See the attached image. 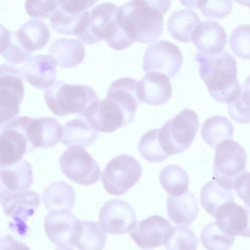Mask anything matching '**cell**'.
Returning <instances> with one entry per match:
<instances>
[{"label": "cell", "instance_id": "cell-33", "mask_svg": "<svg viewBox=\"0 0 250 250\" xmlns=\"http://www.w3.org/2000/svg\"><path fill=\"white\" fill-rule=\"evenodd\" d=\"M159 181L163 188L172 196L182 195L188 188V174L182 167L175 164L169 165L162 169Z\"/></svg>", "mask_w": 250, "mask_h": 250}, {"label": "cell", "instance_id": "cell-4", "mask_svg": "<svg viewBox=\"0 0 250 250\" xmlns=\"http://www.w3.org/2000/svg\"><path fill=\"white\" fill-rule=\"evenodd\" d=\"M119 6L105 2L91 8L87 26L79 41L87 44H93L104 40L114 49L117 48L124 39V32L119 25L117 12Z\"/></svg>", "mask_w": 250, "mask_h": 250}, {"label": "cell", "instance_id": "cell-39", "mask_svg": "<svg viewBox=\"0 0 250 250\" xmlns=\"http://www.w3.org/2000/svg\"><path fill=\"white\" fill-rule=\"evenodd\" d=\"M230 48L238 57L250 59V25L241 24L235 28L229 39Z\"/></svg>", "mask_w": 250, "mask_h": 250}, {"label": "cell", "instance_id": "cell-43", "mask_svg": "<svg viewBox=\"0 0 250 250\" xmlns=\"http://www.w3.org/2000/svg\"><path fill=\"white\" fill-rule=\"evenodd\" d=\"M249 173L245 172L236 180L233 185V188L238 196L248 206L249 198L247 194V180L249 179Z\"/></svg>", "mask_w": 250, "mask_h": 250}, {"label": "cell", "instance_id": "cell-22", "mask_svg": "<svg viewBox=\"0 0 250 250\" xmlns=\"http://www.w3.org/2000/svg\"><path fill=\"white\" fill-rule=\"evenodd\" d=\"M166 203L168 216L177 225L189 226L198 216L197 200L189 190L182 195L167 197Z\"/></svg>", "mask_w": 250, "mask_h": 250}, {"label": "cell", "instance_id": "cell-27", "mask_svg": "<svg viewBox=\"0 0 250 250\" xmlns=\"http://www.w3.org/2000/svg\"><path fill=\"white\" fill-rule=\"evenodd\" d=\"M42 200L44 206L49 211H70L75 204V192L72 186L66 182H54L44 190Z\"/></svg>", "mask_w": 250, "mask_h": 250}, {"label": "cell", "instance_id": "cell-28", "mask_svg": "<svg viewBox=\"0 0 250 250\" xmlns=\"http://www.w3.org/2000/svg\"><path fill=\"white\" fill-rule=\"evenodd\" d=\"M64 132L61 142L66 146L79 145L85 148L90 146L98 137L94 130L83 118H76L64 125Z\"/></svg>", "mask_w": 250, "mask_h": 250}, {"label": "cell", "instance_id": "cell-44", "mask_svg": "<svg viewBox=\"0 0 250 250\" xmlns=\"http://www.w3.org/2000/svg\"><path fill=\"white\" fill-rule=\"evenodd\" d=\"M10 37V31L4 25L0 24V54L6 48Z\"/></svg>", "mask_w": 250, "mask_h": 250}, {"label": "cell", "instance_id": "cell-38", "mask_svg": "<svg viewBox=\"0 0 250 250\" xmlns=\"http://www.w3.org/2000/svg\"><path fill=\"white\" fill-rule=\"evenodd\" d=\"M188 6L198 7L206 17L223 19L227 16L233 8L232 0H196L189 1Z\"/></svg>", "mask_w": 250, "mask_h": 250}, {"label": "cell", "instance_id": "cell-45", "mask_svg": "<svg viewBox=\"0 0 250 250\" xmlns=\"http://www.w3.org/2000/svg\"><path fill=\"white\" fill-rule=\"evenodd\" d=\"M11 192L4 185L0 176V204L2 203L4 198Z\"/></svg>", "mask_w": 250, "mask_h": 250}, {"label": "cell", "instance_id": "cell-17", "mask_svg": "<svg viewBox=\"0 0 250 250\" xmlns=\"http://www.w3.org/2000/svg\"><path fill=\"white\" fill-rule=\"evenodd\" d=\"M32 151L23 131L9 121L0 133V167L15 164Z\"/></svg>", "mask_w": 250, "mask_h": 250}, {"label": "cell", "instance_id": "cell-30", "mask_svg": "<svg viewBox=\"0 0 250 250\" xmlns=\"http://www.w3.org/2000/svg\"><path fill=\"white\" fill-rule=\"evenodd\" d=\"M234 127L226 117L216 115L206 119L202 125L201 135L204 141L213 148L226 140L233 137Z\"/></svg>", "mask_w": 250, "mask_h": 250}, {"label": "cell", "instance_id": "cell-34", "mask_svg": "<svg viewBox=\"0 0 250 250\" xmlns=\"http://www.w3.org/2000/svg\"><path fill=\"white\" fill-rule=\"evenodd\" d=\"M163 245L166 250H196L198 239L189 228L172 226L165 238Z\"/></svg>", "mask_w": 250, "mask_h": 250}, {"label": "cell", "instance_id": "cell-13", "mask_svg": "<svg viewBox=\"0 0 250 250\" xmlns=\"http://www.w3.org/2000/svg\"><path fill=\"white\" fill-rule=\"evenodd\" d=\"M136 222V214L133 207L121 199L108 200L99 211V224L107 233L125 234L131 230Z\"/></svg>", "mask_w": 250, "mask_h": 250}, {"label": "cell", "instance_id": "cell-15", "mask_svg": "<svg viewBox=\"0 0 250 250\" xmlns=\"http://www.w3.org/2000/svg\"><path fill=\"white\" fill-rule=\"evenodd\" d=\"M172 226L165 218L154 215L136 221L129 236L142 250H151L163 245Z\"/></svg>", "mask_w": 250, "mask_h": 250}, {"label": "cell", "instance_id": "cell-9", "mask_svg": "<svg viewBox=\"0 0 250 250\" xmlns=\"http://www.w3.org/2000/svg\"><path fill=\"white\" fill-rule=\"evenodd\" d=\"M96 0H57L58 6L50 16L49 23L56 32L79 37L84 32L91 7Z\"/></svg>", "mask_w": 250, "mask_h": 250}, {"label": "cell", "instance_id": "cell-29", "mask_svg": "<svg viewBox=\"0 0 250 250\" xmlns=\"http://www.w3.org/2000/svg\"><path fill=\"white\" fill-rule=\"evenodd\" d=\"M106 241L107 233L97 222L83 221L72 245L78 250H102Z\"/></svg>", "mask_w": 250, "mask_h": 250}, {"label": "cell", "instance_id": "cell-12", "mask_svg": "<svg viewBox=\"0 0 250 250\" xmlns=\"http://www.w3.org/2000/svg\"><path fill=\"white\" fill-rule=\"evenodd\" d=\"M145 73L159 72L173 78L183 63V56L178 47L167 40H159L149 45L143 57Z\"/></svg>", "mask_w": 250, "mask_h": 250}, {"label": "cell", "instance_id": "cell-18", "mask_svg": "<svg viewBox=\"0 0 250 250\" xmlns=\"http://www.w3.org/2000/svg\"><path fill=\"white\" fill-rule=\"evenodd\" d=\"M214 217L217 225L226 235L250 236V212L246 207L229 202L217 209Z\"/></svg>", "mask_w": 250, "mask_h": 250}, {"label": "cell", "instance_id": "cell-35", "mask_svg": "<svg viewBox=\"0 0 250 250\" xmlns=\"http://www.w3.org/2000/svg\"><path fill=\"white\" fill-rule=\"evenodd\" d=\"M235 237L226 235L214 222L206 225L202 229L200 241L207 250H228Z\"/></svg>", "mask_w": 250, "mask_h": 250}, {"label": "cell", "instance_id": "cell-6", "mask_svg": "<svg viewBox=\"0 0 250 250\" xmlns=\"http://www.w3.org/2000/svg\"><path fill=\"white\" fill-rule=\"evenodd\" d=\"M215 148L213 179L222 187L232 190L236 180L246 171V151L232 139L220 142Z\"/></svg>", "mask_w": 250, "mask_h": 250}, {"label": "cell", "instance_id": "cell-8", "mask_svg": "<svg viewBox=\"0 0 250 250\" xmlns=\"http://www.w3.org/2000/svg\"><path fill=\"white\" fill-rule=\"evenodd\" d=\"M136 111L118 102L106 97L92 103L83 117L95 130L110 133L131 123Z\"/></svg>", "mask_w": 250, "mask_h": 250}, {"label": "cell", "instance_id": "cell-10", "mask_svg": "<svg viewBox=\"0 0 250 250\" xmlns=\"http://www.w3.org/2000/svg\"><path fill=\"white\" fill-rule=\"evenodd\" d=\"M59 166L64 175L73 183L89 186L96 183L100 176L97 163L79 146H72L66 149L59 159Z\"/></svg>", "mask_w": 250, "mask_h": 250}, {"label": "cell", "instance_id": "cell-20", "mask_svg": "<svg viewBox=\"0 0 250 250\" xmlns=\"http://www.w3.org/2000/svg\"><path fill=\"white\" fill-rule=\"evenodd\" d=\"M57 65L51 56L38 55L26 62L22 71L30 85L38 89H46L55 82Z\"/></svg>", "mask_w": 250, "mask_h": 250}, {"label": "cell", "instance_id": "cell-42", "mask_svg": "<svg viewBox=\"0 0 250 250\" xmlns=\"http://www.w3.org/2000/svg\"><path fill=\"white\" fill-rule=\"evenodd\" d=\"M0 250H30L24 244L15 239L11 235L0 239Z\"/></svg>", "mask_w": 250, "mask_h": 250}, {"label": "cell", "instance_id": "cell-1", "mask_svg": "<svg viewBox=\"0 0 250 250\" xmlns=\"http://www.w3.org/2000/svg\"><path fill=\"white\" fill-rule=\"evenodd\" d=\"M170 0H131L119 6V23L129 39L149 43L161 35L164 26L163 16L171 5Z\"/></svg>", "mask_w": 250, "mask_h": 250}, {"label": "cell", "instance_id": "cell-21", "mask_svg": "<svg viewBox=\"0 0 250 250\" xmlns=\"http://www.w3.org/2000/svg\"><path fill=\"white\" fill-rule=\"evenodd\" d=\"M191 41L200 52L213 54L224 50L227 36L219 22L206 20L200 22L192 34Z\"/></svg>", "mask_w": 250, "mask_h": 250}, {"label": "cell", "instance_id": "cell-14", "mask_svg": "<svg viewBox=\"0 0 250 250\" xmlns=\"http://www.w3.org/2000/svg\"><path fill=\"white\" fill-rule=\"evenodd\" d=\"M81 221L70 211L51 210L44 220L45 232L50 240L58 246L72 245Z\"/></svg>", "mask_w": 250, "mask_h": 250}, {"label": "cell", "instance_id": "cell-2", "mask_svg": "<svg viewBox=\"0 0 250 250\" xmlns=\"http://www.w3.org/2000/svg\"><path fill=\"white\" fill-rule=\"evenodd\" d=\"M195 59L201 78L216 101L229 104L240 95L237 63L230 52L225 50L213 54L199 52Z\"/></svg>", "mask_w": 250, "mask_h": 250}, {"label": "cell", "instance_id": "cell-25", "mask_svg": "<svg viewBox=\"0 0 250 250\" xmlns=\"http://www.w3.org/2000/svg\"><path fill=\"white\" fill-rule=\"evenodd\" d=\"M50 37L48 26L37 20L27 21L17 31V37L20 44L30 53L44 47L47 44Z\"/></svg>", "mask_w": 250, "mask_h": 250}, {"label": "cell", "instance_id": "cell-46", "mask_svg": "<svg viewBox=\"0 0 250 250\" xmlns=\"http://www.w3.org/2000/svg\"><path fill=\"white\" fill-rule=\"evenodd\" d=\"M55 250H75L73 248H71L70 246H58Z\"/></svg>", "mask_w": 250, "mask_h": 250}, {"label": "cell", "instance_id": "cell-24", "mask_svg": "<svg viewBox=\"0 0 250 250\" xmlns=\"http://www.w3.org/2000/svg\"><path fill=\"white\" fill-rule=\"evenodd\" d=\"M0 176L6 188L11 192L28 190L33 182L31 166L24 159L13 165L0 167Z\"/></svg>", "mask_w": 250, "mask_h": 250}, {"label": "cell", "instance_id": "cell-16", "mask_svg": "<svg viewBox=\"0 0 250 250\" xmlns=\"http://www.w3.org/2000/svg\"><path fill=\"white\" fill-rule=\"evenodd\" d=\"M40 201L38 193L28 189L10 193L3 200L2 205L4 213L14 220L15 227L23 234L27 229L25 221L34 215Z\"/></svg>", "mask_w": 250, "mask_h": 250}, {"label": "cell", "instance_id": "cell-32", "mask_svg": "<svg viewBox=\"0 0 250 250\" xmlns=\"http://www.w3.org/2000/svg\"><path fill=\"white\" fill-rule=\"evenodd\" d=\"M233 201L232 191L222 187L215 181L208 182L201 189V204L208 214L214 217L221 206Z\"/></svg>", "mask_w": 250, "mask_h": 250}, {"label": "cell", "instance_id": "cell-36", "mask_svg": "<svg viewBox=\"0 0 250 250\" xmlns=\"http://www.w3.org/2000/svg\"><path fill=\"white\" fill-rule=\"evenodd\" d=\"M158 132L157 128L148 131L141 136L138 145L141 156L150 162H161L169 157L161 148Z\"/></svg>", "mask_w": 250, "mask_h": 250}, {"label": "cell", "instance_id": "cell-19", "mask_svg": "<svg viewBox=\"0 0 250 250\" xmlns=\"http://www.w3.org/2000/svg\"><path fill=\"white\" fill-rule=\"evenodd\" d=\"M137 95L140 102L160 105L166 104L172 95L169 79L159 72L146 73L138 81Z\"/></svg>", "mask_w": 250, "mask_h": 250}, {"label": "cell", "instance_id": "cell-23", "mask_svg": "<svg viewBox=\"0 0 250 250\" xmlns=\"http://www.w3.org/2000/svg\"><path fill=\"white\" fill-rule=\"evenodd\" d=\"M49 53L57 65L71 68L80 64L85 56V46L79 40L61 38L51 44Z\"/></svg>", "mask_w": 250, "mask_h": 250}, {"label": "cell", "instance_id": "cell-5", "mask_svg": "<svg viewBox=\"0 0 250 250\" xmlns=\"http://www.w3.org/2000/svg\"><path fill=\"white\" fill-rule=\"evenodd\" d=\"M199 127L197 113L185 108L159 129L162 149L168 156L181 153L191 145Z\"/></svg>", "mask_w": 250, "mask_h": 250}, {"label": "cell", "instance_id": "cell-31", "mask_svg": "<svg viewBox=\"0 0 250 250\" xmlns=\"http://www.w3.org/2000/svg\"><path fill=\"white\" fill-rule=\"evenodd\" d=\"M138 81L129 77L116 80L108 88L106 97L114 99L136 111L140 103L137 95Z\"/></svg>", "mask_w": 250, "mask_h": 250}, {"label": "cell", "instance_id": "cell-3", "mask_svg": "<svg viewBox=\"0 0 250 250\" xmlns=\"http://www.w3.org/2000/svg\"><path fill=\"white\" fill-rule=\"evenodd\" d=\"M46 104L56 116L70 114L83 117L88 107L98 100L94 90L86 84H70L57 81L44 92Z\"/></svg>", "mask_w": 250, "mask_h": 250}, {"label": "cell", "instance_id": "cell-41", "mask_svg": "<svg viewBox=\"0 0 250 250\" xmlns=\"http://www.w3.org/2000/svg\"><path fill=\"white\" fill-rule=\"evenodd\" d=\"M57 6V0H27L25 3L28 16L39 20L48 18Z\"/></svg>", "mask_w": 250, "mask_h": 250}, {"label": "cell", "instance_id": "cell-26", "mask_svg": "<svg viewBox=\"0 0 250 250\" xmlns=\"http://www.w3.org/2000/svg\"><path fill=\"white\" fill-rule=\"evenodd\" d=\"M200 22L195 11L185 8L171 14L167 21V30L175 40L188 42L191 41L192 34Z\"/></svg>", "mask_w": 250, "mask_h": 250}, {"label": "cell", "instance_id": "cell-7", "mask_svg": "<svg viewBox=\"0 0 250 250\" xmlns=\"http://www.w3.org/2000/svg\"><path fill=\"white\" fill-rule=\"evenodd\" d=\"M142 174L141 166L136 158L121 154L108 163L102 173L101 181L108 193L121 196L138 182Z\"/></svg>", "mask_w": 250, "mask_h": 250}, {"label": "cell", "instance_id": "cell-37", "mask_svg": "<svg viewBox=\"0 0 250 250\" xmlns=\"http://www.w3.org/2000/svg\"><path fill=\"white\" fill-rule=\"evenodd\" d=\"M228 113L231 118L237 123H250V86L249 78L241 87L240 95L228 104Z\"/></svg>", "mask_w": 250, "mask_h": 250}, {"label": "cell", "instance_id": "cell-11", "mask_svg": "<svg viewBox=\"0 0 250 250\" xmlns=\"http://www.w3.org/2000/svg\"><path fill=\"white\" fill-rule=\"evenodd\" d=\"M14 123L23 132L33 150L38 147L54 146L61 141L63 126L55 118L34 119L26 116L16 117Z\"/></svg>", "mask_w": 250, "mask_h": 250}, {"label": "cell", "instance_id": "cell-40", "mask_svg": "<svg viewBox=\"0 0 250 250\" xmlns=\"http://www.w3.org/2000/svg\"><path fill=\"white\" fill-rule=\"evenodd\" d=\"M1 55L7 62L14 65L27 62L32 57V53L22 47L17 39V31H11L7 46Z\"/></svg>", "mask_w": 250, "mask_h": 250}]
</instances>
